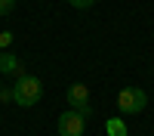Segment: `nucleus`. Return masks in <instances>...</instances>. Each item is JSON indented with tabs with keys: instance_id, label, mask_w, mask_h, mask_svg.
Segmentation results:
<instances>
[{
	"instance_id": "1",
	"label": "nucleus",
	"mask_w": 154,
	"mask_h": 136,
	"mask_svg": "<svg viewBox=\"0 0 154 136\" xmlns=\"http://www.w3.org/2000/svg\"><path fill=\"white\" fill-rule=\"evenodd\" d=\"M40 96H43V84L34 74H19V81L12 84V102L22 108H31L40 102Z\"/></svg>"
},
{
	"instance_id": "4",
	"label": "nucleus",
	"mask_w": 154,
	"mask_h": 136,
	"mask_svg": "<svg viewBox=\"0 0 154 136\" xmlns=\"http://www.w3.org/2000/svg\"><path fill=\"white\" fill-rule=\"evenodd\" d=\"M83 127H86V118L77 115L74 108L59 115V136H83Z\"/></svg>"
},
{
	"instance_id": "10",
	"label": "nucleus",
	"mask_w": 154,
	"mask_h": 136,
	"mask_svg": "<svg viewBox=\"0 0 154 136\" xmlns=\"http://www.w3.org/2000/svg\"><path fill=\"white\" fill-rule=\"evenodd\" d=\"M0 99H6V102H9V99H12V90H0Z\"/></svg>"
},
{
	"instance_id": "5",
	"label": "nucleus",
	"mask_w": 154,
	"mask_h": 136,
	"mask_svg": "<svg viewBox=\"0 0 154 136\" xmlns=\"http://www.w3.org/2000/svg\"><path fill=\"white\" fill-rule=\"evenodd\" d=\"M0 74H22V59L9 49H0Z\"/></svg>"
},
{
	"instance_id": "2",
	"label": "nucleus",
	"mask_w": 154,
	"mask_h": 136,
	"mask_svg": "<svg viewBox=\"0 0 154 136\" xmlns=\"http://www.w3.org/2000/svg\"><path fill=\"white\" fill-rule=\"evenodd\" d=\"M148 105V93L139 90V87H123L117 93V111L120 115H139Z\"/></svg>"
},
{
	"instance_id": "6",
	"label": "nucleus",
	"mask_w": 154,
	"mask_h": 136,
	"mask_svg": "<svg viewBox=\"0 0 154 136\" xmlns=\"http://www.w3.org/2000/svg\"><path fill=\"white\" fill-rule=\"evenodd\" d=\"M108 136H126V124L120 118H111L108 121Z\"/></svg>"
},
{
	"instance_id": "9",
	"label": "nucleus",
	"mask_w": 154,
	"mask_h": 136,
	"mask_svg": "<svg viewBox=\"0 0 154 136\" xmlns=\"http://www.w3.org/2000/svg\"><path fill=\"white\" fill-rule=\"evenodd\" d=\"M9 43H12V34L9 31H0V49H9Z\"/></svg>"
},
{
	"instance_id": "7",
	"label": "nucleus",
	"mask_w": 154,
	"mask_h": 136,
	"mask_svg": "<svg viewBox=\"0 0 154 136\" xmlns=\"http://www.w3.org/2000/svg\"><path fill=\"white\" fill-rule=\"evenodd\" d=\"M16 9V0H0V16H9Z\"/></svg>"
},
{
	"instance_id": "8",
	"label": "nucleus",
	"mask_w": 154,
	"mask_h": 136,
	"mask_svg": "<svg viewBox=\"0 0 154 136\" xmlns=\"http://www.w3.org/2000/svg\"><path fill=\"white\" fill-rule=\"evenodd\" d=\"M68 3H71L74 9H89V6L96 3V0H68Z\"/></svg>"
},
{
	"instance_id": "3",
	"label": "nucleus",
	"mask_w": 154,
	"mask_h": 136,
	"mask_svg": "<svg viewBox=\"0 0 154 136\" xmlns=\"http://www.w3.org/2000/svg\"><path fill=\"white\" fill-rule=\"evenodd\" d=\"M65 96H68V105L77 111V115H83V118L93 115V108H89V87L86 84H71Z\"/></svg>"
}]
</instances>
